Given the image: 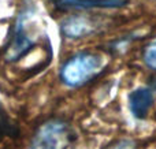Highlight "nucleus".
Here are the masks:
<instances>
[{"label": "nucleus", "instance_id": "obj_1", "mask_svg": "<svg viewBox=\"0 0 156 149\" xmlns=\"http://www.w3.org/2000/svg\"><path fill=\"white\" fill-rule=\"evenodd\" d=\"M104 66V57L99 54L82 52L67 60L60 68V79L67 86L76 88L93 79Z\"/></svg>", "mask_w": 156, "mask_h": 149}, {"label": "nucleus", "instance_id": "obj_2", "mask_svg": "<svg viewBox=\"0 0 156 149\" xmlns=\"http://www.w3.org/2000/svg\"><path fill=\"white\" fill-rule=\"evenodd\" d=\"M69 144V126L60 120H51L38 129L29 149H67Z\"/></svg>", "mask_w": 156, "mask_h": 149}, {"label": "nucleus", "instance_id": "obj_3", "mask_svg": "<svg viewBox=\"0 0 156 149\" xmlns=\"http://www.w3.org/2000/svg\"><path fill=\"white\" fill-rule=\"evenodd\" d=\"M155 101V95L152 89L147 86H141L130 92L127 97L129 111L136 119H145L151 111Z\"/></svg>", "mask_w": 156, "mask_h": 149}, {"label": "nucleus", "instance_id": "obj_4", "mask_svg": "<svg viewBox=\"0 0 156 149\" xmlns=\"http://www.w3.org/2000/svg\"><path fill=\"white\" fill-rule=\"evenodd\" d=\"M62 8H76V10H89V8H119L126 4V0H55Z\"/></svg>", "mask_w": 156, "mask_h": 149}, {"label": "nucleus", "instance_id": "obj_5", "mask_svg": "<svg viewBox=\"0 0 156 149\" xmlns=\"http://www.w3.org/2000/svg\"><path fill=\"white\" fill-rule=\"evenodd\" d=\"M93 30V25L83 16H71L62 23V32L69 38H81Z\"/></svg>", "mask_w": 156, "mask_h": 149}, {"label": "nucleus", "instance_id": "obj_6", "mask_svg": "<svg viewBox=\"0 0 156 149\" xmlns=\"http://www.w3.org/2000/svg\"><path fill=\"white\" fill-rule=\"evenodd\" d=\"M144 62L151 68L156 70V41L149 44L144 51Z\"/></svg>", "mask_w": 156, "mask_h": 149}]
</instances>
